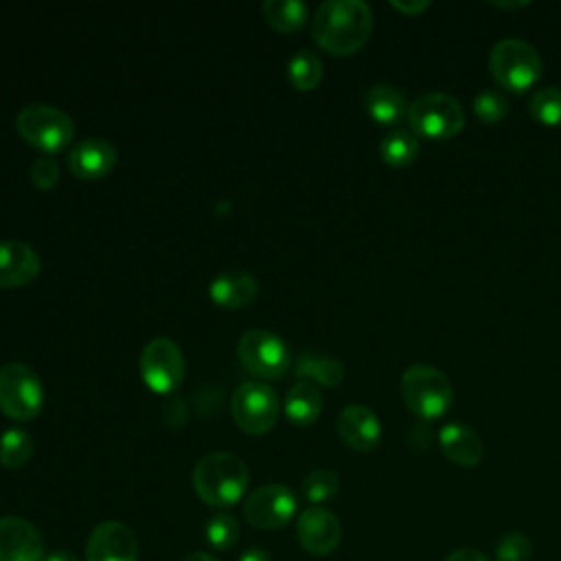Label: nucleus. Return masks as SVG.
<instances>
[{"label": "nucleus", "instance_id": "obj_39", "mask_svg": "<svg viewBox=\"0 0 561 561\" xmlns=\"http://www.w3.org/2000/svg\"><path fill=\"white\" fill-rule=\"evenodd\" d=\"M491 4H495V7H502V9H515V7H524V4H528V0H515V2H502V0H489Z\"/></svg>", "mask_w": 561, "mask_h": 561}, {"label": "nucleus", "instance_id": "obj_20", "mask_svg": "<svg viewBox=\"0 0 561 561\" xmlns=\"http://www.w3.org/2000/svg\"><path fill=\"white\" fill-rule=\"evenodd\" d=\"M364 105L370 118L379 125H397L408 114L405 94L392 83H375L364 94Z\"/></svg>", "mask_w": 561, "mask_h": 561}, {"label": "nucleus", "instance_id": "obj_12", "mask_svg": "<svg viewBox=\"0 0 561 561\" xmlns=\"http://www.w3.org/2000/svg\"><path fill=\"white\" fill-rule=\"evenodd\" d=\"M85 561H138V539L121 522H101L85 543Z\"/></svg>", "mask_w": 561, "mask_h": 561}, {"label": "nucleus", "instance_id": "obj_25", "mask_svg": "<svg viewBox=\"0 0 561 561\" xmlns=\"http://www.w3.org/2000/svg\"><path fill=\"white\" fill-rule=\"evenodd\" d=\"M287 79L300 92L313 90L320 83V79H322V61H320V57L316 53L307 50V48L296 50L294 57L287 64Z\"/></svg>", "mask_w": 561, "mask_h": 561}, {"label": "nucleus", "instance_id": "obj_14", "mask_svg": "<svg viewBox=\"0 0 561 561\" xmlns=\"http://www.w3.org/2000/svg\"><path fill=\"white\" fill-rule=\"evenodd\" d=\"M44 537L18 515L0 517V561H44Z\"/></svg>", "mask_w": 561, "mask_h": 561}, {"label": "nucleus", "instance_id": "obj_18", "mask_svg": "<svg viewBox=\"0 0 561 561\" xmlns=\"http://www.w3.org/2000/svg\"><path fill=\"white\" fill-rule=\"evenodd\" d=\"M438 443L443 454L460 467H476L484 454V445L478 432L460 421L445 423L438 430Z\"/></svg>", "mask_w": 561, "mask_h": 561}, {"label": "nucleus", "instance_id": "obj_1", "mask_svg": "<svg viewBox=\"0 0 561 561\" xmlns=\"http://www.w3.org/2000/svg\"><path fill=\"white\" fill-rule=\"evenodd\" d=\"M373 11L364 0H327L311 22L313 42L331 55H353L370 37Z\"/></svg>", "mask_w": 561, "mask_h": 561}, {"label": "nucleus", "instance_id": "obj_35", "mask_svg": "<svg viewBox=\"0 0 561 561\" xmlns=\"http://www.w3.org/2000/svg\"><path fill=\"white\" fill-rule=\"evenodd\" d=\"M445 561H489L480 550L473 548H458L445 557Z\"/></svg>", "mask_w": 561, "mask_h": 561}, {"label": "nucleus", "instance_id": "obj_8", "mask_svg": "<svg viewBox=\"0 0 561 561\" xmlns=\"http://www.w3.org/2000/svg\"><path fill=\"white\" fill-rule=\"evenodd\" d=\"M280 403L272 386L261 381L241 383L230 399V414L237 427L245 434L261 436L278 421Z\"/></svg>", "mask_w": 561, "mask_h": 561}, {"label": "nucleus", "instance_id": "obj_37", "mask_svg": "<svg viewBox=\"0 0 561 561\" xmlns=\"http://www.w3.org/2000/svg\"><path fill=\"white\" fill-rule=\"evenodd\" d=\"M44 561H79V559H77V554H75L72 550H68V548H59V550L48 552V554L44 557Z\"/></svg>", "mask_w": 561, "mask_h": 561}, {"label": "nucleus", "instance_id": "obj_30", "mask_svg": "<svg viewBox=\"0 0 561 561\" xmlns=\"http://www.w3.org/2000/svg\"><path fill=\"white\" fill-rule=\"evenodd\" d=\"M508 112V101L504 96L502 90L497 88H482L476 96H473V114L482 121V123H500Z\"/></svg>", "mask_w": 561, "mask_h": 561}, {"label": "nucleus", "instance_id": "obj_4", "mask_svg": "<svg viewBox=\"0 0 561 561\" xmlns=\"http://www.w3.org/2000/svg\"><path fill=\"white\" fill-rule=\"evenodd\" d=\"M489 70L500 85L513 92H524L539 79L543 61L537 48L526 39L504 37L489 50Z\"/></svg>", "mask_w": 561, "mask_h": 561}, {"label": "nucleus", "instance_id": "obj_36", "mask_svg": "<svg viewBox=\"0 0 561 561\" xmlns=\"http://www.w3.org/2000/svg\"><path fill=\"white\" fill-rule=\"evenodd\" d=\"M237 561H272V557L263 548H248Z\"/></svg>", "mask_w": 561, "mask_h": 561}, {"label": "nucleus", "instance_id": "obj_13", "mask_svg": "<svg viewBox=\"0 0 561 561\" xmlns=\"http://www.w3.org/2000/svg\"><path fill=\"white\" fill-rule=\"evenodd\" d=\"M296 537L305 552L313 557H327L331 554L340 539H342V526L335 513L322 506H311L300 513L296 524Z\"/></svg>", "mask_w": 561, "mask_h": 561}, {"label": "nucleus", "instance_id": "obj_15", "mask_svg": "<svg viewBox=\"0 0 561 561\" xmlns=\"http://www.w3.org/2000/svg\"><path fill=\"white\" fill-rule=\"evenodd\" d=\"M335 427L344 445H348L355 451H370L381 440V423L377 414L362 403L346 405L340 412Z\"/></svg>", "mask_w": 561, "mask_h": 561}, {"label": "nucleus", "instance_id": "obj_21", "mask_svg": "<svg viewBox=\"0 0 561 561\" xmlns=\"http://www.w3.org/2000/svg\"><path fill=\"white\" fill-rule=\"evenodd\" d=\"M322 392L311 381H298L289 388L283 410L294 425H311L322 412Z\"/></svg>", "mask_w": 561, "mask_h": 561}, {"label": "nucleus", "instance_id": "obj_16", "mask_svg": "<svg viewBox=\"0 0 561 561\" xmlns=\"http://www.w3.org/2000/svg\"><path fill=\"white\" fill-rule=\"evenodd\" d=\"M116 167V147L105 138H85L68 156V169L83 180L105 178Z\"/></svg>", "mask_w": 561, "mask_h": 561}, {"label": "nucleus", "instance_id": "obj_29", "mask_svg": "<svg viewBox=\"0 0 561 561\" xmlns=\"http://www.w3.org/2000/svg\"><path fill=\"white\" fill-rule=\"evenodd\" d=\"M337 489H340V482L331 469H313L302 480V495L313 504H322L335 497Z\"/></svg>", "mask_w": 561, "mask_h": 561}, {"label": "nucleus", "instance_id": "obj_38", "mask_svg": "<svg viewBox=\"0 0 561 561\" xmlns=\"http://www.w3.org/2000/svg\"><path fill=\"white\" fill-rule=\"evenodd\" d=\"M184 561H219V559H215L208 552H191V554L184 557Z\"/></svg>", "mask_w": 561, "mask_h": 561}, {"label": "nucleus", "instance_id": "obj_28", "mask_svg": "<svg viewBox=\"0 0 561 561\" xmlns=\"http://www.w3.org/2000/svg\"><path fill=\"white\" fill-rule=\"evenodd\" d=\"M206 539L215 550H230L239 541V522L230 513H215L206 522Z\"/></svg>", "mask_w": 561, "mask_h": 561}, {"label": "nucleus", "instance_id": "obj_5", "mask_svg": "<svg viewBox=\"0 0 561 561\" xmlns=\"http://www.w3.org/2000/svg\"><path fill=\"white\" fill-rule=\"evenodd\" d=\"M18 134L37 151L50 156L66 149L75 136L72 118L48 103H31L15 116Z\"/></svg>", "mask_w": 561, "mask_h": 561}, {"label": "nucleus", "instance_id": "obj_22", "mask_svg": "<svg viewBox=\"0 0 561 561\" xmlns=\"http://www.w3.org/2000/svg\"><path fill=\"white\" fill-rule=\"evenodd\" d=\"M294 375L311 383L316 381L318 386H324V388H335L344 379V364L335 357L300 353L294 362Z\"/></svg>", "mask_w": 561, "mask_h": 561}, {"label": "nucleus", "instance_id": "obj_27", "mask_svg": "<svg viewBox=\"0 0 561 561\" xmlns=\"http://www.w3.org/2000/svg\"><path fill=\"white\" fill-rule=\"evenodd\" d=\"M528 110L535 121L559 127L561 125V85H543L535 90L528 101Z\"/></svg>", "mask_w": 561, "mask_h": 561}, {"label": "nucleus", "instance_id": "obj_31", "mask_svg": "<svg viewBox=\"0 0 561 561\" xmlns=\"http://www.w3.org/2000/svg\"><path fill=\"white\" fill-rule=\"evenodd\" d=\"M533 552V543L522 533H506L495 546L497 561H528Z\"/></svg>", "mask_w": 561, "mask_h": 561}, {"label": "nucleus", "instance_id": "obj_11", "mask_svg": "<svg viewBox=\"0 0 561 561\" xmlns=\"http://www.w3.org/2000/svg\"><path fill=\"white\" fill-rule=\"evenodd\" d=\"M296 508H298L296 493L285 484L270 482L254 489L245 497L243 517L254 528L274 530L289 524V519L296 515Z\"/></svg>", "mask_w": 561, "mask_h": 561}, {"label": "nucleus", "instance_id": "obj_9", "mask_svg": "<svg viewBox=\"0 0 561 561\" xmlns=\"http://www.w3.org/2000/svg\"><path fill=\"white\" fill-rule=\"evenodd\" d=\"M237 359L259 379H280L289 370L287 344L265 329H250L239 337Z\"/></svg>", "mask_w": 561, "mask_h": 561}, {"label": "nucleus", "instance_id": "obj_32", "mask_svg": "<svg viewBox=\"0 0 561 561\" xmlns=\"http://www.w3.org/2000/svg\"><path fill=\"white\" fill-rule=\"evenodd\" d=\"M28 178L39 191H50L59 182V164L50 156H39L28 167Z\"/></svg>", "mask_w": 561, "mask_h": 561}, {"label": "nucleus", "instance_id": "obj_6", "mask_svg": "<svg viewBox=\"0 0 561 561\" xmlns=\"http://www.w3.org/2000/svg\"><path fill=\"white\" fill-rule=\"evenodd\" d=\"M410 131L432 140L456 136L465 125V110L458 99L445 92H423L408 105Z\"/></svg>", "mask_w": 561, "mask_h": 561}, {"label": "nucleus", "instance_id": "obj_7", "mask_svg": "<svg viewBox=\"0 0 561 561\" xmlns=\"http://www.w3.org/2000/svg\"><path fill=\"white\" fill-rule=\"evenodd\" d=\"M44 408V386L37 373L22 362L0 368V410L13 421H33Z\"/></svg>", "mask_w": 561, "mask_h": 561}, {"label": "nucleus", "instance_id": "obj_34", "mask_svg": "<svg viewBox=\"0 0 561 561\" xmlns=\"http://www.w3.org/2000/svg\"><path fill=\"white\" fill-rule=\"evenodd\" d=\"M390 4L394 9L408 13V15H416V13H421L430 7V0H403V2L401 0H390Z\"/></svg>", "mask_w": 561, "mask_h": 561}, {"label": "nucleus", "instance_id": "obj_2", "mask_svg": "<svg viewBox=\"0 0 561 561\" xmlns=\"http://www.w3.org/2000/svg\"><path fill=\"white\" fill-rule=\"evenodd\" d=\"M250 473L245 462L230 451H213L197 460L193 469V489L197 497L215 508L237 504L248 491Z\"/></svg>", "mask_w": 561, "mask_h": 561}, {"label": "nucleus", "instance_id": "obj_24", "mask_svg": "<svg viewBox=\"0 0 561 561\" xmlns=\"http://www.w3.org/2000/svg\"><path fill=\"white\" fill-rule=\"evenodd\" d=\"M379 153H381L383 162H388L392 167H405L419 153V136L410 129L394 127L381 138Z\"/></svg>", "mask_w": 561, "mask_h": 561}, {"label": "nucleus", "instance_id": "obj_26", "mask_svg": "<svg viewBox=\"0 0 561 561\" xmlns=\"http://www.w3.org/2000/svg\"><path fill=\"white\" fill-rule=\"evenodd\" d=\"M33 454V440L26 430L9 427L0 434V465L7 469H20Z\"/></svg>", "mask_w": 561, "mask_h": 561}, {"label": "nucleus", "instance_id": "obj_3", "mask_svg": "<svg viewBox=\"0 0 561 561\" xmlns=\"http://www.w3.org/2000/svg\"><path fill=\"white\" fill-rule=\"evenodd\" d=\"M401 397L410 412L430 423L449 410L454 401V388L440 368L416 362L401 375Z\"/></svg>", "mask_w": 561, "mask_h": 561}, {"label": "nucleus", "instance_id": "obj_17", "mask_svg": "<svg viewBox=\"0 0 561 561\" xmlns=\"http://www.w3.org/2000/svg\"><path fill=\"white\" fill-rule=\"evenodd\" d=\"M39 274L37 252L22 241H0V287H24Z\"/></svg>", "mask_w": 561, "mask_h": 561}, {"label": "nucleus", "instance_id": "obj_33", "mask_svg": "<svg viewBox=\"0 0 561 561\" xmlns=\"http://www.w3.org/2000/svg\"><path fill=\"white\" fill-rule=\"evenodd\" d=\"M434 438V432L427 421H419L408 430V445L412 451H425Z\"/></svg>", "mask_w": 561, "mask_h": 561}, {"label": "nucleus", "instance_id": "obj_23", "mask_svg": "<svg viewBox=\"0 0 561 561\" xmlns=\"http://www.w3.org/2000/svg\"><path fill=\"white\" fill-rule=\"evenodd\" d=\"M263 18L278 33H296L305 26L309 7L300 0H265Z\"/></svg>", "mask_w": 561, "mask_h": 561}, {"label": "nucleus", "instance_id": "obj_19", "mask_svg": "<svg viewBox=\"0 0 561 561\" xmlns=\"http://www.w3.org/2000/svg\"><path fill=\"white\" fill-rule=\"evenodd\" d=\"M208 294L213 302L224 309H241L256 298L259 285L252 274L243 270H230L213 278Z\"/></svg>", "mask_w": 561, "mask_h": 561}, {"label": "nucleus", "instance_id": "obj_10", "mask_svg": "<svg viewBox=\"0 0 561 561\" xmlns=\"http://www.w3.org/2000/svg\"><path fill=\"white\" fill-rule=\"evenodd\" d=\"M186 362L180 346L169 337H153L140 353V377L156 394H169L184 381Z\"/></svg>", "mask_w": 561, "mask_h": 561}]
</instances>
